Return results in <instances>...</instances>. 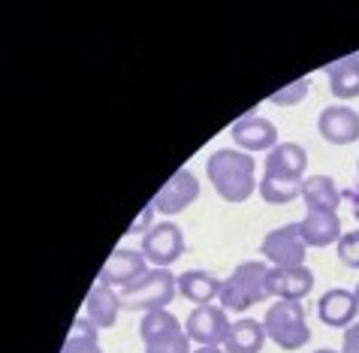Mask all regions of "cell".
<instances>
[{
	"label": "cell",
	"instance_id": "12",
	"mask_svg": "<svg viewBox=\"0 0 359 353\" xmlns=\"http://www.w3.org/2000/svg\"><path fill=\"white\" fill-rule=\"evenodd\" d=\"M317 133L329 145H351L359 139V112L344 103L326 106L320 118H317Z\"/></svg>",
	"mask_w": 359,
	"mask_h": 353
},
{
	"label": "cell",
	"instance_id": "28",
	"mask_svg": "<svg viewBox=\"0 0 359 353\" xmlns=\"http://www.w3.org/2000/svg\"><path fill=\"white\" fill-rule=\"evenodd\" d=\"M344 199H347V206L353 208V215L359 218V185H356V187H351V190H347V194H344Z\"/></svg>",
	"mask_w": 359,
	"mask_h": 353
},
{
	"label": "cell",
	"instance_id": "19",
	"mask_svg": "<svg viewBox=\"0 0 359 353\" xmlns=\"http://www.w3.org/2000/svg\"><path fill=\"white\" fill-rule=\"evenodd\" d=\"M266 345V329H263V320H254V317H238L233 320L226 338H224V350L226 353H260Z\"/></svg>",
	"mask_w": 359,
	"mask_h": 353
},
{
	"label": "cell",
	"instance_id": "23",
	"mask_svg": "<svg viewBox=\"0 0 359 353\" xmlns=\"http://www.w3.org/2000/svg\"><path fill=\"white\" fill-rule=\"evenodd\" d=\"M269 206H287L293 199L302 197V181H290V178H272V175H263L260 187H257Z\"/></svg>",
	"mask_w": 359,
	"mask_h": 353
},
{
	"label": "cell",
	"instance_id": "22",
	"mask_svg": "<svg viewBox=\"0 0 359 353\" xmlns=\"http://www.w3.org/2000/svg\"><path fill=\"white\" fill-rule=\"evenodd\" d=\"M97 326L88 320L85 314H79L73 320V329H69V335L64 341L61 353H103V347H100V335H97Z\"/></svg>",
	"mask_w": 359,
	"mask_h": 353
},
{
	"label": "cell",
	"instance_id": "4",
	"mask_svg": "<svg viewBox=\"0 0 359 353\" xmlns=\"http://www.w3.org/2000/svg\"><path fill=\"white\" fill-rule=\"evenodd\" d=\"M263 329H266V338L275 341L281 350H299L311 338V326H308L302 302L275 299V305L263 317Z\"/></svg>",
	"mask_w": 359,
	"mask_h": 353
},
{
	"label": "cell",
	"instance_id": "17",
	"mask_svg": "<svg viewBox=\"0 0 359 353\" xmlns=\"http://www.w3.org/2000/svg\"><path fill=\"white\" fill-rule=\"evenodd\" d=\"M299 229H302V239L308 248H329L338 245L341 239V218L332 215V211H308V215L299 220Z\"/></svg>",
	"mask_w": 359,
	"mask_h": 353
},
{
	"label": "cell",
	"instance_id": "6",
	"mask_svg": "<svg viewBox=\"0 0 359 353\" xmlns=\"http://www.w3.org/2000/svg\"><path fill=\"white\" fill-rule=\"evenodd\" d=\"M184 229L175 220H161L142 236V254L154 269H169L184 257Z\"/></svg>",
	"mask_w": 359,
	"mask_h": 353
},
{
	"label": "cell",
	"instance_id": "14",
	"mask_svg": "<svg viewBox=\"0 0 359 353\" xmlns=\"http://www.w3.org/2000/svg\"><path fill=\"white\" fill-rule=\"evenodd\" d=\"M269 296L284 299V302H302L314 290V272L308 266L296 269H269Z\"/></svg>",
	"mask_w": 359,
	"mask_h": 353
},
{
	"label": "cell",
	"instance_id": "13",
	"mask_svg": "<svg viewBox=\"0 0 359 353\" xmlns=\"http://www.w3.org/2000/svg\"><path fill=\"white\" fill-rule=\"evenodd\" d=\"M356 314H359V299L353 290H344V287H332L317 299V317L320 324L332 326V329H347L356 324Z\"/></svg>",
	"mask_w": 359,
	"mask_h": 353
},
{
	"label": "cell",
	"instance_id": "27",
	"mask_svg": "<svg viewBox=\"0 0 359 353\" xmlns=\"http://www.w3.org/2000/svg\"><path fill=\"white\" fill-rule=\"evenodd\" d=\"M341 353H359V320L353 326L344 329V345H341Z\"/></svg>",
	"mask_w": 359,
	"mask_h": 353
},
{
	"label": "cell",
	"instance_id": "16",
	"mask_svg": "<svg viewBox=\"0 0 359 353\" xmlns=\"http://www.w3.org/2000/svg\"><path fill=\"white\" fill-rule=\"evenodd\" d=\"M121 308H124L121 293H115L112 287L100 284V281H97V287L85 299V317L91 320L97 329H112L118 324V314H121Z\"/></svg>",
	"mask_w": 359,
	"mask_h": 353
},
{
	"label": "cell",
	"instance_id": "5",
	"mask_svg": "<svg viewBox=\"0 0 359 353\" xmlns=\"http://www.w3.org/2000/svg\"><path fill=\"white\" fill-rule=\"evenodd\" d=\"M139 335H142L145 353H194L184 326L178 324V317L169 314L166 308H157V311L142 314Z\"/></svg>",
	"mask_w": 359,
	"mask_h": 353
},
{
	"label": "cell",
	"instance_id": "2",
	"mask_svg": "<svg viewBox=\"0 0 359 353\" xmlns=\"http://www.w3.org/2000/svg\"><path fill=\"white\" fill-rule=\"evenodd\" d=\"M269 263H257V260H248V263H238L233 272L226 275L224 287H221V308L226 311H248L254 305L269 299Z\"/></svg>",
	"mask_w": 359,
	"mask_h": 353
},
{
	"label": "cell",
	"instance_id": "7",
	"mask_svg": "<svg viewBox=\"0 0 359 353\" xmlns=\"http://www.w3.org/2000/svg\"><path fill=\"white\" fill-rule=\"evenodd\" d=\"M260 254L266 257V263H272L275 269H296V266H305V254H308V245L302 239V229L299 224H284L266 233L263 245H260Z\"/></svg>",
	"mask_w": 359,
	"mask_h": 353
},
{
	"label": "cell",
	"instance_id": "11",
	"mask_svg": "<svg viewBox=\"0 0 359 353\" xmlns=\"http://www.w3.org/2000/svg\"><path fill=\"white\" fill-rule=\"evenodd\" d=\"M148 269H151V263L145 260L142 251L115 248L112 257L106 260V266L100 269V284H106V287H127V284H133L136 278H142Z\"/></svg>",
	"mask_w": 359,
	"mask_h": 353
},
{
	"label": "cell",
	"instance_id": "25",
	"mask_svg": "<svg viewBox=\"0 0 359 353\" xmlns=\"http://www.w3.org/2000/svg\"><path fill=\"white\" fill-rule=\"evenodd\" d=\"M338 260L347 266V269H359V229H351L338 239Z\"/></svg>",
	"mask_w": 359,
	"mask_h": 353
},
{
	"label": "cell",
	"instance_id": "29",
	"mask_svg": "<svg viewBox=\"0 0 359 353\" xmlns=\"http://www.w3.org/2000/svg\"><path fill=\"white\" fill-rule=\"evenodd\" d=\"M194 353H226L224 347H196Z\"/></svg>",
	"mask_w": 359,
	"mask_h": 353
},
{
	"label": "cell",
	"instance_id": "15",
	"mask_svg": "<svg viewBox=\"0 0 359 353\" xmlns=\"http://www.w3.org/2000/svg\"><path fill=\"white\" fill-rule=\"evenodd\" d=\"M305 173H308V151L299 142H278L266 154V175L305 181L308 178Z\"/></svg>",
	"mask_w": 359,
	"mask_h": 353
},
{
	"label": "cell",
	"instance_id": "3",
	"mask_svg": "<svg viewBox=\"0 0 359 353\" xmlns=\"http://www.w3.org/2000/svg\"><path fill=\"white\" fill-rule=\"evenodd\" d=\"M121 293L124 308L130 311H157L166 308L169 302L178 296V278L172 275V269H148L142 278H136L133 284H127L118 290Z\"/></svg>",
	"mask_w": 359,
	"mask_h": 353
},
{
	"label": "cell",
	"instance_id": "31",
	"mask_svg": "<svg viewBox=\"0 0 359 353\" xmlns=\"http://www.w3.org/2000/svg\"><path fill=\"white\" fill-rule=\"evenodd\" d=\"M353 293H356V299H359V284H356V290H353Z\"/></svg>",
	"mask_w": 359,
	"mask_h": 353
},
{
	"label": "cell",
	"instance_id": "20",
	"mask_svg": "<svg viewBox=\"0 0 359 353\" xmlns=\"http://www.w3.org/2000/svg\"><path fill=\"white\" fill-rule=\"evenodd\" d=\"M344 194L329 175H308L302 181V203L308 211H338Z\"/></svg>",
	"mask_w": 359,
	"mask_h": 353
},
{
	"label": "cell",
	"instance_id": "8",
	"mask_svg": "<svg viewBox=\"0 0 359 353\" xmlns=\"http://www.w3.org/2000/svg\"><path fill=\"white\" fill-rule=\"evenodd\" d=\"M233 320L226 317V308L221 305H196L184 324L187 338L196 341L199 347H221Z\"/></svg>",
	"mask_w": 359,
	"mask_h": 353
},
{
	"label": "cell",
	"instance_id": "10",
	"mask_svg": "<svg viewBox=\"0 0 359 353\" xmlns=\"http://www.w3.org/2000/svg\"><path fill=\"white\" fill-rule=\"evenodd\" d=\"M196 197H199V178L191 169H178V173L157 190V197L151 203L157 208V215H182L187 206L196 203Z\"/></svg>",
	"mask_w": 359,
	"mask_h": 353
},
{
	"label": "cell",
	"instance_id": "1",
	"mask_svg": "<svg viewBox=\"0 0 359 353\" xmlns=\"http://www.w3.org/2000/svg\"><path fill=\"white\" fill-rule=\"evenodd\" d=\"M205 175L217 190V197L226 203H245L257 194V164L248 151L238 148H217L205 160Z\"/></svg>",
	"mask_w": 359,
	"mask_h": 353
},
{
	"label": "cell",
	"instance_id": "26",
	"mask_svg": "<svg viewBox=\"0 0 359 353\" xmlns=\"http://www.w3.org/2000/svg\"><path fill=\"white\" fill-rule=\"evenodd\" d=\"M154 215H157V208H154V203H151V199H148V203H145V208H142V215H139L136 220H133V224H130V229H127V236H139V233H148V229H151L154 227Z\"/></svg>",
	"mask_w": 359,
	"mask_h": 353
},
{
	"label": "cell",
	"instance_id": "18",
	"mask_svg": "<svg viewBox=\"0 0 359 353\" xmlns=\"http://www.w3.org/2000/svg\"><path fill=\"white\" fill-rule=\"evenodd\" d=\"M224 281H217L212 272L191 269L178 275V296H184L194 305H215V299H221Z\"/></svg>",
	"mask_w": 359,
	"mask_h": 353
},
{
	"label": "cell",
	"instance_id": "30",
	"mask_svg": "<svg viewBox=\"0 0 359 353\" xmlns=\"http://www.w3.org/2000/svg\"><path fill=\"white\" fill-rule=\"evenodd\" d=\"M314 353H341V350H329V347H323V350H314Z\"/></svg>",
	"mask_w": 359,
	"mask_h": 353
},
{
	"label": "cell",
	"instance_id": "9",
	"mask_svg": "<svg viewBox=\"0 0 359 353\" xmlns=\"http://www.w3.org/2000/svg\"><path fill=\"white\" fill-rule=\"evenodd\" d=\"M229 136H233L236 148L248 151V154H254V151H272L278 145V127L269 118H263L257 109L238 118L233 130H229Z\"/></svg>",
	"mask_w": 359,
	"mask_h": 353
},
{
	"label": "cell",
	"instance_id": "24",
	"mask_svg": "<svg viewBox=\"0 0 359 353\" xmlns=\"http://www.w3.org/2000/svg\"><path fill=\"white\" fill-rule=\"evenodd\" d=\"M308 91H311V82H308V79H296V82H290L287 88L275 91V94L269 97V103L272 106H296L308 97Z\"/></svg>",
	"mask_w": 359,
	"mask_h": 353
},
{
	"label": "cell",
	"instance_id": "21",
	"mask_svg": "<svg viewBox=\"0 0 359 353\" xmlns=\"http://www.w3.org/2000/svg\"><path fill=\"white\" fill-rule=\"evenodd\" d=\"M329 91L338 100H356L359 97V55H347L341 60L326 64Z\"/></svg>",
	"mask_w": 359,
	"mask_h": 353
}]
</instances>
